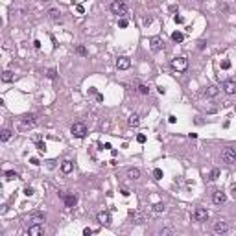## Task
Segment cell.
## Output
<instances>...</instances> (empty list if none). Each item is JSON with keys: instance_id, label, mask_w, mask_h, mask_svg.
<instances>
[{"instance_id": "37", "label": "cell", "mask_w": 236, "mask_h": 236, "mask_svg": "<svg viewBox=\"0 0 236 236\" xmlns=\"http://www.w3.org/2000/svg\"><path fill=\"white\" fill-rule=\"evenodd\" d=\"M92 232H94V231H92V229H89V227H87V229H83V236H91Z\"/></svg>"}, {"instance_id": "1", "label": "cell", "mask_w": 236, "mask_h": 236, "mask_svg": "<svg viewBox=\"0 0 236 236\" xmlns=\"http://www.w3.org/2000/svg\"><path fill=\"white\" fill-rule=\"evenodd\" d=\"M37 125V116L35 114H24L19 118V131H30Z\"/></svg>"}, {"instance_id": "14", "label": "cell", "mask_w": 236, "mask_h": 236, "mask_svg": "<svg viewBox=\"0 0 236 236\" xmlns=\"http://www.w3.org/2000/svg\"><path fill=\"white\" fill-rule=\"evenodd\" d=\"M221 87H223V91L227 92V94H234L236 92V83L234 81H225Z\"/></svg>"}, {"instance_id": "2", "label": "cell", "mask_w": 236, "mask_h": 236, "mask_svg": "<svg viewBox=\"0 0 236 236\" xmlns=\"http://www.w3.org/2000/svg\"><path fill=\"white\" fill-rule=\"evenodd\" d=\"M111 11L114 15H118V17H122V15L127 13V4L124 2V0H114V2L111 4Z\"/></svg>"}, {"instance_id": "35", "label": "cell", "mask_w": 236, "mask_h": 236, "mask_svg": "<svg viewBox=\"0 0 236 236\" xmlns=\"http://www.w3.org/2000/svg\"><path fill=\"white\" fill-rule=\"evenodd\" d=\"M37 149H39V151H45V149H46V144H45V142H37Z\"/></svg>"}, {"instance_id": "26", "label": "cell", "mask_w": 236, "mask_h": 236, "mask_svg": "<svg viewBox=\"0 0 236 236\" xmlns=\"http://www.w3.org/2000/svg\"><path fill=\"white\" fill-rule=\"evenodd\" d=\"M164 209H166L164 203H155V205H153V212H157V214L159 212H164Z\"/></svg>"}, {"instance_id": "21", "label": "cell", "mask_w": 236, "mask_h": 236, "mask_svg": "<svg viewBox=\"0 0 236 236\" xmlns=\"http://www.w3.org/2000/svg\"><path fill=\"white\" fill-rule=\"evenodd\" d=\"M72 168H74V164L70 163V160H65V163L61 164V170L65 171V174H70V171H72Z\"/></svg>"}, {"instance_id": "7", "label": "cell", "mask_w": 236, "mask_h": 236, "mask_svg": "<svg viewBox=\"0 0 236 236\" xmlns=\"http://www.w3.org/2000/svg\"><path fill=\"white\" fill-rule=\"evenodd\" d=\"M149 48H151L153 52H159V50H163L164 48V42H163V39H160V37H151V39H149Z\"/></svg>"}, {"instance_id": "12", "label": "cell", "mask_w": 236, "mask_h": 236, "mask_svg": "<svg viewBox=\"0 0 236 236\" xmlns=\"http://www.w3.org/2000/svg\"><path fill=\"white\" fill-rule=\"evenodd\" d=\"M212 201H214V205H223V203L227 201V196H225V192L218 190V192H214V196H212Z\"/></svg>"}, {"instance_id": "28", "label": "cell", "mask_w": 236, "mask_h": 236, "mask_svg": "<svg viewBox=\"0 0 236 236\" xmlns=\"http://www.w3.org/2000/svg\"><path fill=\"white\" fill-rule=\"evenodd\" d=\"M218 177H220V170H218V168H214V170L210 171V181H216Z\"/></svg>"}, {"instance_id": "33", "label": "cell", "mask_w": 236, "mask_h": 236, "mask_svg": "<svg viewBox=\"0 0 236 236\" xmlns=\"http://www.w3.org/2000/svg\"><path fill=\"white\" fill-rule=\"evenodd\" d=\"M221 68H223V70L231 68V61H227V59H225V61H221Z\"/></svg>"}, {"instance_id": "38", "label": "cell", "mask_w": 236, "mask_h": 236, "mask_svg": "<svg viewBox=\"0 0 236 236\" xmlns=\"http://www.w3.org/2000/svg\"><path fill=\"white\" fill-rule=\"evenodd\" d=\"M137 140L140 142V144H144V142H146V135H138V137H137Z\"/></svg>"}, {"instance_id": "3", "label": "cell", "mask_w": 236, "mask_h": 236, "mask_svg": "<svg viewBox=\"0 0 236 236\" xmlns=\"http://www.w3.org/2000/svg\"><path fill=\"white\" fill-rule=\"evenodd\" d=\"M70 133L76 137V138H83L85 135H87V125H85L83 122H76V124H72Z\"/></svg>"}, {"instance_id": "25", "label": "cell", "mask_w": 236, "mask_h": 236, "mask_svg": "<svg viewBox=\"0 0 236 236\" xmlns=\"http://www.w3.org/2000/svg\"><path fill=\"white\" fill-rule=\"evenodd\" d=\"M0 138H2V142H7L9 138H11V131H9V129H4L2 135H0Z\"/></svg>"}, {"instance_id": "13", "label": "cell", "mask_w": 236, "mask_h": 236, "mask_svg": "<svg viewBox=\"0 0 236 236\" xmlns=\"http://www.w3.org/2000/svg\"><path fill=\"white\" fill-rule=\"evenodd\" d=\"M98 221H100L102 225H109V223H111V214L107 212V210L98 212Z\"/></svg>"}, {"instance_id": "10", "label": "cell", "mask_w": 236, "mask_h": 236, "mask_svg": "<svg viewBox=\"0 0 236 236\" xmlns=\"http://www.w3.org/2000/svg\"><path fill=\"white\" fill-rule=\"evenodd\" d=\"M61 197L65 199V205H67L68 209H74V207H76V203H78V197L74 196V194H61Z\"/></svg>"}, {"instance_id": "40", "label": "cell", "mask_w": 236, "mask_h": 236, "mask_svg": "<svg viewBox=\"0 0 236 236\" xmlns=\"http://www.w3.org/2000/svg\"><path fill=\"white\" fill-rule=\"evenodd\" d=\"M76 11H78V13H83V11H85V7H83V6H79V4H78V6H76Z\"/></svg>"}, {"instance_id": "30", "label": "cell", "mask_w": 236, "mask_h": 236, "mask_svg": "<svg viewBox=\"0 0 236 236\" xmlns=\"http://www.w3.org/2000/svg\"><path fill=\"white\" fill-rule=\"evenodd\" d=\"M153 177H155V179H163V170H160V168H155V170H153Z\"/></svg>"}, {"instance_id": "17", "label": "cell", "mask_w": 236, "mask_h": 236, "mask_svg": "<svg viewBox=\"0 0 236 236\" xmlns=\"http://www.w3.org/2000/svg\"><path fill=\"white\" fill-rule=\"evenodd\" d=\"M220 92V89L216 87V85H210V87L205 89V96H209V98H212V96H216Z\"/></svg>"}, {"instance_id": "42", "label": "cell", "mask_w": 236, "mask_h": 236, "mask_svg": "<svg viewBox=\"0 0 236 236\" xmlns=\"http://www.w3.org/2000/svg\"><path fill=\"white\" fill-rule=\"evenodd\" d=\"M232 196H234V199H236V185H232Z\"/></svg>"}, {"instance_id": "20", "label": "cell", "mask_w": 236, "mask_h": 236, "mask_svg": "<svg viewBox=\"0 0 236 236\" xmlns=\"http://www.w3.org/2000/svg\"><path fill=\"white\" fill-rule=\"evenodd\" d=\"M15 76H13V72H9V70H4L2 72V81L4 83H9V81H13Z\"/></svg>"}, {"instance_id": "18", "label": "cell", "mask_w": 236, "mask_h": 236, "mask_svg": "<svg viewBox=\"0 0 236 236\" xmlns=\"http://www.w3.org/2000/svg\"><path fill=\"white\" fill-rule=\"evenodd\" d=\"M127 177H129V179H138V177H140V170H138V168H129V170H127Z\"/></svg>"}, {"instance_id": "8", "label": "cell", "mask_w": 236, "mask_h": 236, "mask_svg": "<svg viewBox=\"0 0 236 236\" xmlns=\"http://www.w3.org/2000/svg\"><path fill=\"white\" fill-rule=\"evenodd\" d=\"M212 231L216 232V234H225V232L229 231V225L225 223L223 220H220V221H216V223L212 225Z\"/></svg>"}, {"instance_id": "27", "label": "cell", "mask_w": 236, "mask_h": 236, "mask_svg": "<svg viewBox=\"0 0 236 236\" xmlns=\"http://www.w3.org/2000/svg\"><path fill=\"white\" fill-rule=\"evenodd\" d=\"M76 52H78V56H87V48H85L83 45H78L76 46Z\"/></svg>"}, {"instance_id": "15", "label": "cell", "mask_w": 236, "mask_h": 236, "mask_svg": "<svg viewBox=\"0 0 236 236\" xmlns=\"http://www.w3.org/2000/svg\"><path fill=\"white\" fill-rule=\"evenodd\" d=\"M30 221H33V223H42V221H46V216L42 212H35V214H31L30 216Z\"/></svg>"}, {"instance_id": "41", "label": "cell", "mask_w": 236, "mask_h": 236, "mask_svg": "<svg viewBox=\"0 0 236 236\" xmlns=\"http://www.w3.org/2000/svg\"><path fill=\"white\" fill-rule=\"evenodd\" d=\"M168 122H170V124H175V116L170 114V116H168Z\"/></svg>"}, {"instance_id": "24", "label": "cell", "mask_w": 236, "mask_h": 236, "mask_svg": "<svg viewBox=\"0 0 236 236\" xmlns=\"http://www.w3.org/2000/svg\"><path fill=\"white\" fill-rule=\"evenodd\" d=\"M127 122H129V125H131V127L138 125V122H140V120H138V114H131V116H129V120H127Z\"/></svg>"}, {"instance_id": "4", "label": "cell", "mask_w": 236, "mask_h": 236, "mask_svg": "<svg viewBox=\"0 0 236 236\" xmlns=\"http://www.w3.org/2000/svg\"><path fill=\"white\" fill-rule=\"evenodd\" d=\"M188 67V59L186 57H175L174 61H171V68H174L175 72H185Z\"/></svg>"}, {"instance_id": "9", "label": "cell", "mask_w": 236, "mask_h": 236, "mask_svg": "<svg viewBox=\"0 0 236 236\" xmlns=\"http://www.w3.org/2000/svg\"><path fill=\"white\" fill-rule=\"evenodd\" d=\"M129 67H131V59H129V57L122 56V57L116 59V68H118V70H127Z\"/></svg>"}, {"instance_id": "39", "label": "cell", "mask_w": 236, "mask_h": 236, "mask_svg": "<svg viewBox=\"0 0 236 236\" xmlns=\"http://www.w3.org/2000/svg\"><path fill=\"white\" fill-rule=\"evenodd\" d=\"M24 194H26V196H31V194H33V188H31V186L24 188Z\"/></svg>"}, {"instance_id": "11", "label": "cell", "mask_w": 236, "mask_h": 236, "mask_svg": "<svg viewBox=\"0 0 236 236\" xmlns=\"http://www.w3.org/2000/svg\"><path fill=\"white\" fill-rule=\"evenodd\" d=\"M42 232H45V229H42V223H33V225L28 229V236H41Z\"/></svg>"}, {"instance_id": "32", "label": "cell", "mask_w": 236, "mask_h": 236, "mask_svg": "<svg viewBox=\"0 0 236 236\" xmlns=\"http://www.w3.org/2000/svg\"><path fill=\"white\" fill-rule=\"evenodd\" d=\"M160 234H174V229L164 227V229H160Z\"/></svg>"}, {"instance_id": "36", "label": "cell", "mask_w": 236, "mask_h": 236, "mask_svg": "<svg viewBox=\"0 0 236 236\" xmlns=\"http://www.w3.org/2000/svg\"><path fill=\"white\" fill-rule=\"evenodd\" d=\"M127 24H129V22H127L125 19H120V22H118V26H120V28H127Z\"/></svg>"}, {"instance_id": "22", "label": "cell", "mask_w": 236, "mask_h": 236, "mask_svg": "<svg viewBox=\"0 0 236 236\" xmlns=\"http://www.w3.org/2000/svg\"><path fill=\"white\" fill-rule=\"evenodd\" d=\"M183 39H185V35L181 33V31H174V33H171V41H175V42H183Z\"/></svg>"}, {"instance_id": "34", "label": "cell", "mask_w": 236, "mask_h": 236, "mask_svg": "<svg viewBox=\"0 0 236 236\" xmlns=\"http://www.w3.org/2000/svg\"><path fill=\"white\" fill-rule=\"evenodd\" d=\"M174 20H175L177 24H183V22H185V19L181 17V15H175V17H174Z\"/></svg>"}, {"instance_id": "5", "label": "cell", "mask_w": 236, "mask_h": 236, "mask_svg": "<svg viewBox=\"0 0 236 236\" xmlns=\"http://www.w3.org/2000/svg\"><path fill=\"white\" fill-rule=\"evenodd\" d=\"M221 159L227 164H234L236 163V151H234L232 148H223L221 149Z\"/></svg>"}, {"instance_id": "29", "label": "cell", "mask_w": 236, "mask_h": 236, "mask_svg": "<svg viewBox=\"0 0 236 236\" xmlns=\"http://www.w3.org/2000/svg\"><path fill=\"white\" fill-rule=\"evenodd\" d=\"M46 76H48L50 79H56V78H57V72H56V68H50V70L46 72Z\"/></svg>"}, {"instance_id": "16", "label": "cell", "mask_w": 236, "mask_h": 236, "mask_svg": "<svg viewBox=\"0 0 236 236\" xmlns=\"http://www.w3.org/2000/svg\"><path fill=\"white\" fill-rule=\"evenodd\" d=\"M48 17L53 22H61V11L59 9H48Z\"/></svg>"}, {"instance_id": "31", "label": "cell", "mask_w": 236, "mask_h": 236, "mask_svg": "<svg viewBox=\"0 0 236 236\" xmlns=\"http://www.w3.org/2000/svg\"><path fill=\"white\" fill-rule=\"evenodd\" d=\"M138 92H140V94H148L149 87H148V85H138Z\"/></svg>"}, {"instance_id": "6", "label": "cell", "mask_w": 236, "mask_h": 236, "mask_svg": "<svg viewBox=\"0 0 236 236\" xmlns=\"http://www.w3.org/2000/svg\"><path fill=\"white\" fill-rule=\"evenodd\" d=\"M192 218H194V221L203 223V221L209 220V210H207L205 207H197V209L194 210V214H192Z\"/></svg>"}, {"instance_id": "23", "label": "cell", "mask_w": 236, "mask_h": 236, "mask_svg": "<svg viewBox=\"0 0 236 236\" xmlns=\"http://www.w3.org/2000/svg\"><path fill=\"white\" fill-rule=\"evenodd\" d=\"M6 179L7 181H15V179H19V174L13 171V170H9V171H6Z\"/></svg>"}, {"instance_id": "19", "label": "cell", "mask_w": 236, "mask_h": 236, "mask_svg": "<svg viewBox=\"0 0 236 236\" xmlns=\"http://www.w3.org/2000/svg\"><path fill=\"white\" fill-rule=\"evenodd\" d=\"M131 218H133L135 223H144L146 221V218H144L142 212H131Z\"/></svg>"}]
</instances>
